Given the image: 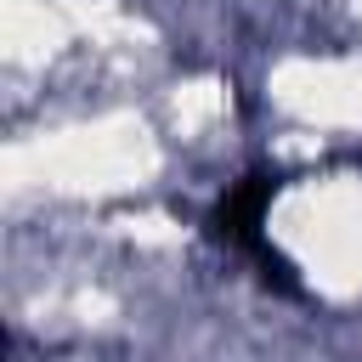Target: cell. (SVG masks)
<instances>
[{"instance_id":"6da1fadb","label":"cell","mask_w":362,"mask_h":362,"mask_svg":"<svg viewBox=\"0 0 362 362\" xmlns=\"http://www.w3.org/2000/svg\"><path fill=\"white\" fill-rule=\"evenodd\" d=\"M272 192H277V175H266V170H255V175H243L221 204H215V232L226 238V243H238V249H249L260 266H266V283L277 277L283 288H294V277H288V260L260 238V221H266V204H272Z\"/></svg>"}]
</instances>
